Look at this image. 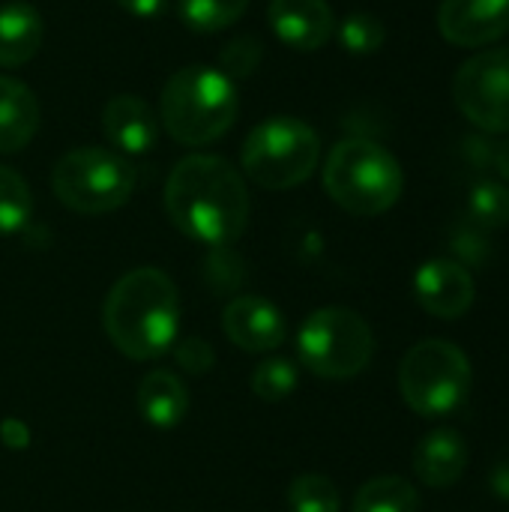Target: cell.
Instances as JSON below:
<instances>
[{
  "label": "cell",
  "mask_w": 509,
  "mask_h": 512,
  "mask_svg": "<svg viewBox=\"0 0 509 512\" xmlns=\"http://www.w3.org/2000/svg\"><path fill=\"white\" fill-rule=\"evenodd\" d=\"M165 213L189 240L204 246H228L246 231L249 222V192L243 174L222 156L192 153L168 174Z\"/></svg>",
  "instance_id": "6da1fadb"
},
{
  "label": "cell",
  "mask_w": 509,
  "mask_h": 512,
  "mask_svg": "<svg viewBox=\"0 0 509 512\" xmlns=\"http://www.w3.org/2000/svg\"><path fill=\"white\" fill-rule=\"evenodd\" d=\"M111 345L129 360H156L177 345L180 297L159 267L129 270L114 282L102 306Z\"/></svg>",
  "instance_id": "7a4b0ae2"
},
{
  "label": "cell",
  "mask_w": 509,
  "mask_h": 512,
  "mask_svg": "<svg viewBox=\"0 0 509 512\" xmlns=\"http://www.w3.org/2000/svg\"><path fill=\"white\" fill-rule=\"evenodd\" d=\"M237 111V84L216 66H183L162 87V126L183 147H207L219 141L234 126Z\"/></svg>",
  "instance_id": "3957f363"
},
{
  "label": "cell",
  "mask_w": 509,
  "mask_h": 512,
  "mask_svg": "<svg viewBox=\"0 0 509 512\" xmlns=\"http://www.w3.org/2000/svg\"><path fill=\"white\" fill-rule=\"evenodd\" d=\"M327 195L354 216L387 213L405 189L399 159L369 138L339 141L324 162Z\"/></svg>",
  "instance_id": "277c9868"
},
{
  "label": "cell",
  "mask_w": 509,
  "mask_h": 512,
  "mask_svg": "<svg viewBox=\"0 0 509 512\" xmlns=\"http://www.w3.org/2000/svg\"><path fill=\"white\" fill-rule=\"evenodd\" d=\"M240 159L246 177L261 189H294L315 174L321 159V138L306 120L276 114L249 132Z\"/></svg>",
  "instance_id": "5b68a950"
},
{
  "label": "cell",
  "mask_w": 509,
  "mask_h": 512,
  "mask_svg": "<svg viewBox=\"0 0 509 512\" xmlns=\"http://www.w3.org/2000/svg\"><path fill=\"white\" fill-rule=\"evenodd\" d=\"M474 369L468 354L447 339L417 342L399 366V390L405 405L426 420L453 414L471 393Z\"/></svg>",
  "instance_id": "8992f818"
},
{
  "label": "cell",
  "mask_w": 509,
  "mask_h": 512,
  "mask_svg": "<svg viewBox=\"0 0 509 512\" xmlns=\"http://www.w3.org/2000/svg\"><path fill=\"white\" fill-rule=\"evenodd\" d=\"M57 201L81 216H102L123 207L135 192V168L105 147H75L51 171Z\"/></svg>",
  "instance_id": "52a82bcc"
},
{
  "label": "cell",
  "mask_w": 509,
  "mask_h": 512,
  "mask_svg": "<svg viewBox=\"0 0 509 512\" xmlns=\"http://www.w3.org/2000/svg\"><path fill=\"white\" fill-rule=\"evenodd\" d=\"M300 363L327 381H348L366 372L375 357V333L363 315L327 306L312 312L297 333Z\"/></svg>",
  "instance_id": "ba28073f"
},
{
  "label": "cell",
  "mask_w": 509,
  "mask_h": 512,
  "mask_svg": "<svg viewBox=\"0 0 509 512\" xmlns=\"http://www.w3.org/2000/svg\"><path fill=\"white\" fill-rule=\"evenodd\" d=\"M459 111L489 135L509 132V48H489L465 60L453 78Z\"/></svg>",
  "instance_id": "9c48e42d"
},
{
  "label": "cell",
  "mask_w": 509,
  "mask_h": 512,
  "mask_svg": "<svg viewBox=\"0 0 509 512\" xmlns=\"http://www.w3.org/2000/svg\"><path fill=\"white\" fill-rule=\"evenodd\" d=\"M414 297L423 312L453 321L462 318L477 297L471 270L453 258H432L414 276Z\"/></svg>",
  "instance_id": "30bf717a"
},
{
  "label": "cell",
  "mask_w": 509,
  "mask_h": 512,
  "mask_svg": "<svg viewBox=\"0 0 509 512\" xmlns=\"http://www.w3.org/2000/svg\"><path fill=\"white\" fill-rule=\"evenodd\" d=\"M438 30L456 48L492 45L509 33V0H444Z\"/></svg>",
  "instance_id": "8fae6325"
},
{
  "label": "cell",
  "mask_w": 509,
  "mask_h": 512,
  "mask_svg": "<svg viewBox=\"0 0 509 512\" xmlns=\"http://www.w3.org/2000/svg\"><path fill=\"white\" fill-rule=\"evenodd\" d=\"M267 21L276 39L294 51H318L336 33V18L327 0H270Z\"/></svg>",
  "instance_id": "7c38bea8"
},
{
  "label": "cell",
  "mask_w": 509,
  "mask_h": 512,
  "mask_svg": "<svg viewBox=\"0 0 509 512\" xmlns=\"http://www.w3.org/2000/svg\"><path fill=\"white\" fill-rule=\"evenodd\" d=\"M222 327L225 336L249 354H264L285 342L282 312L258 294L234 297L222 312Z\"/></svg>",
  "instance_id": "4fadbf2b"
},
{
  "label": "cell",
  "mask_w": 509,
  "mask_h": 512,
  "mask_svg": "<svg viewBox=\"0 0 509 512\" xmlns=\"http://www.w3.org/2000/svg\"><path fill=\"white\" fill-rule=\"evenodd\" d=\"M102 132L126 156H141L153 150L159 138L153 108L141 96H132V93H117L108 99L102 111Z\"/></svg>",
  "instance_id": "5bb4252c"
},
{
  "label": "cell",
  "mask_w": 509,
  "mask_h": 512,
  "mask_svg": "<svg viewBox=\"0 0 509 512\" xmlns=\"http://www.w3.org/2000/svg\"><path fill=\"white\" fill-rule=\"evenodd\" d=\"M471 450L462 432L435 429L414 447V474L429 489H450L462 480Z\"/></svg>",
  "instance_id": "9a60e30c"
},
{
  "label": "cell",
  "mask_w": 509,
  "mask_h": 512,
  "mask_svg": "<svg viewBox=\"0 0 509 512\" xmlns=\"http://www.w3.org/2000/svg\"><path fill=\"white\" fill-rule=\"evenodd\" d=\"M45 39L42 15L21 0L0 6V66L15 69L36 57L39 45Z\"/></svg>",
  "instance_id": "2e32d148"
},
{
  "label": "cell",
  "mask_w": 509,
  "mask_h": 512,
  "mask_svg": "<svg viewBox=\"0 0 509 512\" xmlns=\"http://www.w3.org/2000/svg\"><path fill=\"white\" fill-rule=\"evenodd\" d=\"M39 129V102L33 90L0 75V153L24 150Z\"/></svg>",
  "instance_id": "e0dca14e"
},
{
  "label": "cell",
  "mask_w": 509,
  "mask_h": 512,
  "mask_svg": "<svg viewBox=\"0 0 509 512\" xmlns=\"http://www.w3.org/2000/svg\"><path fill=\"white\" fill-rule=\"evenodd\" d=\"M138 411L144 423L156 429H174L189 414V390L177 375L156 369L138 384Z\"/></svg>",
  "instance_id": "ac0fdd59"
},
{
  "label": "cell",
  "mask_w": 509,
  "mask_h": 512,
  "mask_svg": "<svg viewBox=\"0 0 509 512\" xmlns=\"http://www.w3.org/2000/svg\"><path fill=\"white\" fill-rule=\"evenodd\" d=\"M351 512H420V492L405 477H375L357 489Z\"/></svg>",
  "instance_id": "d6986e66"
},
{
  "label": "cell",
  "mask_w": 509,
  "mask_h": 512,
  "mask_svg": "<svg viewBox=\"0 0 509 512\" xmlns=\"http://www.w3.org/2000/svg\"><path fill=\"white\" fill-rule=\"evenodd\" d=\"M249 0H177L180 21L195 33H219L243 18Z\"/></svg>",
  "instance_id": "ffe728a7"
},
{
  "label": "cell",
  "mask_w": 509,
  "mask_h": 512,
  "mask_svg": "<svg viewBox=\"0 0 509 512\" xmlns=\"http://www.w3.org/2000/svg\"><path fill=\"white\" fill-rule=\"evenodd\" d=\"M468 222L483 231L509 225V186L498 180H477L468 192Z\"/></svg>",
  "instance_id": "44dd1931"
},
{
  "label": "cell",
  "mask_w": 509,
  "mask_h": 512,
  "mask_svg": "<svg viewBox=\"0 0 509 512\" xmlns=\"http://www.w3.org/2000/svg\"><path fill=\"white\" fill-rule=\"evenodd\" d=\"M33 213V195L24 177L0 165V234H18Z\"/></svg>",
  "instance_id": "7402d4cb"
},
{
  "label": "cell",
  "mask_w": 509,
  "mask_h": 512,
  "mask_svg": "<svg viewBox=\"0 0 509 512\" xmlns=\"http://www.w3.org/2000/svg\"><path fill=\"white\" fill-rule=\"evenodd\" d=\"M288 507L291 512H339L342 495L333 480L321 474H303L288 486Z\"/></svg>",
  "instance_id": "603a6c76"
},
{
  "label": "cell",
  "mask_w": 509,
  "mask_h": 512,
  "mask_svg": "<svg viewBox=\"0 0 509 512\" xmlns=\"http://www.w3.org/2000/svg\"><path fill=\"white\" fill-rule=\"evenodd\" d=\"M387 39V27L372 12H351L339 24V42L351 54H375Z\"/></svg>",
  "instance_id": "cb8c5ba5"
},
{
  "label": "cell",
  "mask_w": 509,
  "mask_h": 512,
  "mask_svg": "<svg viewBox=\"0 0 509 512\" xmlns=\"http://www.w3.org/2000/svg\"><path fill=\"white\" fill-rule=\"evenodd\" d=\"M297 390V366L285 357L264 360L252 372V393L264 402H282Z\"/></svg>",
  "instance_id": "d4e9b609"
},
{
  "label": "cell",
  "mask_w": 509,
  "mask_h": 512,
  "mask_svg": "<svg viewBox=\"0 0 509 512\" xmlns=\"http://www.w3.org/2000/svg\"><path fill=\"white\" fill-rule=\"evenodd\" d=\"M264 57V45L258 36H237L234 42H228L219 54V66L222 72L234 81V78H249Z\"/></svg>",
  "instance_id": "484cf974"
},
{
  "label": "cell",
  "mask_w": 509,
  "mask_h": 512,
  "mask_svg": "<svg viewBox=\"0 0 509 512\" xmlns=\"http://www.w3.org/2000/svg\"><path fill=\"white\" fill-rule=\"evenodd\" d=\"M453 252L468 264H486L492 255V243H489L483 228L468 222V225H459L453 231Z\"/></svg>",
  "instance_id": "4316f807"
},
{
  "label": "cell",
  "mask_w": 509,
  "mask_h": 512,
  "mask_svg": "<svg viewBox=\"0 0 509 512\" xmlns=\"http://www.w3.org/2000/svg\"><path fill=\"white\" fill-rule=\"evenodd\" d=\"M174 360H177V366H180L183 372H189V375H204V372L213 369L216 354H213V348H210L207 339H186V342H180V345L174 348Z\"/></svg>",
  "instance_id": "83f0119b"
},
{
  "label": "cell",
  "mask_w": 509,
  "mask_h": 512,
  "mask_svg": "<svg viewBox=\"0 0 509 512\" xmlns=\"http://www.w3.org/2000/svg\"><path fill=\"white\" fill-rule=\"evenodd\" d=\"M495 147L489 135H468L465 138V156L474 162V168H495Z\"/></svg>",
  "instance_id": "f1b7e54d"
},
{
  "label": "cell",
  "mask_w": 509,
  "mask_h": 512,
  "mask_svg": "<svg viewBox=\"0 0 509 512\" xmlns=\"http://www.w3.org/2000/svg\"><path fill=\"white\" fill-rule=\"evenodd\" d=\"M0 441L9 447V450H24L30 444V429L21 423V420H3L0 426Z\"/></svg>",
  "instance_id": "f546056e"
},
{
  "label": "cell",
  "mask_w": 509,
  "mask_h": 512,
  "mask_svg": "<svg viewBox=\"0 0 509 512\" xmlns=\"http://www.w3.org/2000/svg\"><path fill=\"white\" fill-rule=\"evenodd\" d=\"M117 6L126 9L135 18H144V21L159 18L165 12V0H117Z\"/></svg>",
  "instance_id": "4dcf8cb0"
},
{
  "label": "cell",
  "mask_w": 509,
  "mask_h": 512,
  "mask_svg": "<svg viewBox=\"0 0 509 512\" xmlns=\"http://www.w3.org/2000/svg\"><path fill=\"white\" fill-rule=\"evenodd\" d=\"M489 489H492L495 498L509 501V459H504L501 465H495L489 471Z\"/></svg>",
  "instance_id": "1f68e13d"
},
{
  "label": "cell",
  "mask_w": 509,
  "mask_h": 512,
  "mask_svg": "<svg viewBox=\"0 0 509 512\" xmlns=\"http://www.w3.org/2000/svg\"><path fill=\"white\" fill-rule=\"evenodd\" d=\"M495 168H498V174L509 183V138L498 141V147H495Z\"/></svg>",
  "instance_id": "d6a6232c"
}]
</instances>
